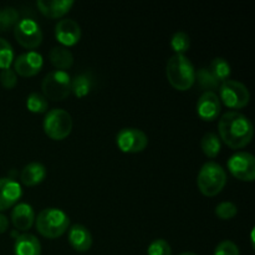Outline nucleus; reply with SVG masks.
Returning <instances> with one entry per match:
<instances>
[{
    "mask_svg": "<svg viewBox=\"0 0 255 255\" xmlns=\"http://www.w3.org/2000/svg\"><path fill=\"white\" fill-rule=\"evenodd\" d=\"M147 255H172V249L168 242L164 239H156L149 244Z\"/></svg>",
    "mask_w": 255,
    "mask_h": 255,
    "instance_id": "nucleus-30",
    "label": "nucleus"
},
{
    "mask_svg": "<svg viewBox=\"0 0 255 255\" xmlns=\"http://www.w3.org/2000/svg\"><path fill=\"white\" fill-rule=\"evenodd\" d=\"M0 84L6 90H12L17 84V77L14 70L4 69L0 72Z\"/></svg>",
    "mask_w": 255,
    "mask_h": 255,
    "instance_id": "nucleus-31",
    "label": "nucleus"
},
{
    "mask_svg": "<svg viewBox=\"0 0 255 255\" xmlns=\"http://www.w3.org/2000/svg\"><path fill=\"white\" fill-rule=\"evenodd\" d=\"M228 169L239 181L253 182L255 179L254 156L248 152H237L228 159Z\"/></svg>",
    "mask_w": 255,
    "mask_h": 255,
    "instance_id": "nucleus-10",
    "label": "nucleus"
},
{
    "mask_svg": "<svg viewBox=\"0 0 255 255\" xmlns=\"http://www.w3.org/2000/svg\"><path fill=\"white\" fill-rule=\"evenodd\" d=\"M69 243L76 252L85 253L91 248L92 236L86 227L75 224L69 229Z\"/></svg>",
    "mask_w": 255,
    "mask_h": 255,
    "instance_id": "nucleus-16",
    "label": "nucleus"
},
{
    "mask_svg": "<svg viewBox=\"0 0 255 255\" xmlns=\"http://www.w3.org/2000/svg\"><path fill=\"white\" fill-rule=\"evenodd\" d=\"M196 79L198 81L199 86L204 90H208V91H213V90L219 89V86H221V82L211 74L208 69H199L196 72Z\"/></svg>",
    "mask_w": 255,
    "mask_h": 255,
    "instance_id": "nucleus-25",
    "label": "nucleus"
},
{
    "mask_svg": "<svg viewBox=\"0 0 255 255\" xmlns=\"http://www.w3.org/2000/svg\"><path fill=\"white\" fill-rule=\"evenodd\" d=\"M197 184L203 196H217L223 191L227 184L226 171L221 164L216 162H207L199 171Z\"/></svg>",
    "mask_w": 255,
    "mask_h": 255,
    "instance_id": "nucleus-4",
    "label": "nucleus"
},
{
    "mask_svg": "<svg viewBox=\"0 0 255 255\" xmlns=\"http://www.w3.org/2000/svg\"><path fill=\"white\" fill-rule=\"evenodd\" d=\"M216 216L218 217L222 221H229V219L234 218L238 213V208L234 203L232 202H222L218 206L216 207V211H214Z\"/></svg>",
    "mask_w": 255,
    "mask_h": 255,
    "instance_id": "nucleus-29",
    "label": "nucleus"
},
{
    "mask_svg": "<svg viewBox=\"0 0 255 255\" xmlns=\"http://www.w3.org/2000/svg\"><path fill=\"white\" fill-rule=\"evenodd\" d=\"M91 79L86 74L79 75L74 80H71V92H74L75 96L79 97V99H82L86 95H89L91 91Z\"/></svg>",
    "mask_w": 255,
    "mask_h": 255,
    "instance_id": "nucleus-23",
    "label": "nucleus"
},
{
    "mask_svg": "<svg viewBox=\"0 0 255 255\" xmlns=\"http://www.w3.org/2000/svg\"><path fill=\"white\" fill-rule=\"evenodd\" d=\"M21 186L11 178H0V212L11 208L21 197Z\"/></svg>",
    "mask_w": 255,
    "mask_h": 255,
    "instance_id": "nucleus-14",
    "label": "nucleus"
},
{
    "mask_svg": "<svg viewBox=\"0 0 255 255\" xmlns=\"http://www.w3.org/2000/svg\"><path fill=\"white\" fill-rule=\"evenodd\" d=\"M36 229L42 237L47 239L60 238L66 233L70 226V219L65 212L59 208L42 209L35 219Z\"/></svg>",
    "mask_w": 255,
    "mask_h": 255,
    "instance_id": "nucleus-3",
    "label": "nucleus"
},
{
    "mask_svg": "<svg viewBox=\"0 0 255 255\" xmlns=\"http://www.w3.org/2000/svg\"><path fill=\"white\" fill-rule=\"evenodd\" d=\"M42 95L51 101H62L71 94V77L66 71L49 72L41 84Z\"/></svg>",
    "mask_w": 255,
    "mask_h": 255,
    "instance_id": "nucleus-5",
    "label": "nucleus"
},
{
    "mask_svg": "<svg viewBox=\"0 0 255 255\" xmlns=\"http://www.w3.org/2000/svg\"><path fill=\"white\" fill-rule=\"evenodd\" d=\"M44 132L54 141H62L72 131V119L67 111L62 109L50 110L44 119Z\"/></svg>",
    "mask_w": 255,
    "mask_h": 255,
    "instance_id": "nucleus-6",
    "label": "nucleus"
},
{
    "mask_svg": "<svg viewBox=\"0 0 255 255\" xmlns=\"http://www.w3.org/2000/svg\"><path fill=\"white\" fill-rule=\"evenodd\" d=\"M49 60L52 66L56 67L59 71L69 70L74 64V56H72L71 51H69L66 47L61 46L52 47L49 54Z\"/></svg>",
    "mask_w": 255,
    "mask_h": 255,
    "instance_id": "nucleus-20",
    "label": "nucleus"
},
{
    "mask_svg": "<svg viewBox=\"0 0 255 255\" xmlns=\"http://www.w3.org/2000/svg\"><path fill=\"white\" fill-rule=\"evenodd\" d=\"M14 60V51L9 42L0 37V70L9 69Z\"/></svg>",
    "mask_w": 255,
    "mask_h": 255,
    "instance_id": "nucleus-28",
    "label": "nucleus"
},
{
    "mask_svg": "<svg viewBox=\"0 0 255 255\" xmlns=\"http://www.w3.org/2000/svg\"><path fill=\"white\" fill-rule=\"evenodd\" d=\"M42 65L44 60L39 52L27 51L16 57L14 61V71L22 77H32L41 71Z\"/></svg>",
    "mask_w": 255,
    "mask_h": 255,
    "instance_id": "nucleus-11",
    "label": "nucleus"
},
{
    "mask_svg": "<svg viewBox=\"0 0 255 255\" xmlns=\"http://www.w3.org/2000/svg\"><path fill=\"white\" fill-rule=\"evenodd\" d=\"M201 147L202 151H203V153L207 157H209V158H216L222 149L221 138L218 137V134L213 133V132H208V133H206L202 137Z\"/></svg>",
    "mask_w": 255,
    "mask_h": 255,
    "instance_id": "nucleus-21",
    "label": "nucleus"
},
{
    "mask_svg": "<svg viewBox=\"0 0 255 255\" xmlns=\"http://www.w3.org/2000/svg\"><path fill=\"white\" fill-rule=\"evenodd\" d=\"M222 110L221 100L213 91H206L197 102V112L203 121H213L219 116Z\"/></svg>",
    "mask_w": 255,
    "mask_h": 255,
    "instance_id": "nucleus-13",
    "label": "nucleus"
},
{
    "mask_svg": "<svg viewBox=\"0 0 255 255\" xmlns=\"http://www.w3.org/2000/svg\"><path fill=\"white\" fill-rule=\"evenodd\" d=\"M179 255H197L196 253H191V252H186V253H182Z\"/></svg>",
    "mask_w": 255,
    "mask_h": 255,
    "instance_id": "nucleus-34",
    "label": "nucleus"
},
{
    "mask_svg": "<svg viewBox=\"0 0 255 255\" xmlns=\"http://www.w3.org/2000/svg\"><path fill=\"white\" fill-rule=\"evenodd\" d=\"M116 143L125 153H139L146 149L148 138L146 133L138 128H122L116 136Z\"/></svg>",
    "mask_w": 255,
    "mask_h": 255,
    "instance_id": "nucleus-9",
    "label": "nucleus"
},
{
    "mask_svg": "<svg viewBox=\"0 0 255 255\" xmlns=\"http://www.w3.org/2000/svg\"><path fill=\"white\" fill-rule=\"evenodd\" d=\"M55 37L64 46H74L81 39L80 25L72 19H62L55 26Z\"/></svg>",
    "mask_w": 255,
    "mask_h": 255,
    "instance_id": "nucleus-12",
    "label": "nucleus"
},
{
    "mask_svg": "<svg viewBox=\"0 0 255 255\" xmlns=\"http://www.w3.org/2000/svg\"><path fill=\"white\" fill-rule=\"evenodd\" d=\"M19 21V14L14 7H2L0 9V32L7 31L14 27Z\"/></svg>",
    "mask_w": 255,
    "mask_h": 255,
    "instance_id": "nucleus-24",
    "label": "nucleus"
},
{
    "mask_svg": "<svg viewBox=\"0 0 255 255\" xmlns=\"http://www.w3.org/2000/svg\"><path fill=\"white\" fill-rule=\"evenodd\" d=\"M167 79L173 89L187 91L196 82V70L186 55H173L167 62Z\"/></svg>",
    "mask_w": 255,
    "mask_h": 255,
    "instance_id": "nucleus-2",
    "label": "nucleus"
},
{
    "mask_svg": "<svg viewBox=\"0 0 255 255\" xmlns=\"http://www.w3.org/2000/svg\"><path fill=\"white\" fill-rule=\"evenodd\" d=\"M15 255H41V244L32 234H21L16 237L14 244Z\"/></svg>",
    "mask_w": 255,
    "mask_h": 255,
    "instance_id": "nucleus-18",
    "label": "nucleus"
},
{
    "mask_svg": "<svg viewBox=\"0 0 255 255\" xmlns=\"http://www.w3.org/2000/svg\"><path fill=\"white\" fill-rule=\"evenodd\" d=\"M26 107L32 114H44L47 110V100L44 95L32 92L26 100Z\"/></svg>",
    "mask_w": 255,
    "mask_h": 255,
    "instance_id": "nucleus-27",
    "label": "nucleus"
},
{
    "mask_svg": "<svg viewBox=\"0 0 255 255\" xmlns=\"http://www.w3.org/2000/svg\"><path fill=\"white\" fill-rule=\"evenodd\" d=\"M208 70L221 84L227 81L228 77L231 76V66H229L228 61L226 59H223V57H216L211 62Z\"/></svg>",
    "mask_w": 255,
    "mask_h": 255,
    "instance_id": "nucleus-22",
    "label": "nucleus"
},
{
    "mask_svg": "<svg viewBox=\"0 0 255 255\" xmlns=\"http://www.w3.org/2000/svg\"><path fill=\"white\" fill-rule=\"evenodd\" d=\"M218 132L219 138L233 149H241L248 146L254 136L251 120L236 111H229L221 117Z\"/></svg>",
    "mask_w": 255,
    "mask_h": 255,
    "instance_id": "nucleus-1",
    "label": "nucleus"
},
{
    "mask_svg": "<svg viewBox=\"0 0 255 255\" xmlns=\"http://www.w3.org/2000/svg\"><path fill=\"white\" fill-rule=\"evenodd\" d=\"M12 226L20 232H27L35 223V212L27 203H20L11 212Z\"/></svg>",
    "mask_w": 255,
    "mask_h": 255,
    "instance_id": "nucleus-15",
    "label": "nucleus"
},
{
    "mask_svg": "<svg viewBox=\"0 0 255 255\" xmlns=\"http://www.w3.org/2000/svg\"><path fill=\"white\" fill-rule=\"evenodd\" d=\"M14 36L22 47L34 50L42 41V31L39 24L32 19H21L14 26Z\"/></svg>",
    "mask_w": 255,
    "mask_h": 255,
    "instance_id": "nucleus-8",
    "label": "nucleus"
},
{
    "mask_svg": "<svg viewBox=\"0 0 255 255\" xmlns=\"http://www.w3.org/2000/svg\"><path fill=\"white\" fill-rule=\"evenodd\" d=\"M7 227H9V221L4 214H0V234L5 233L7 231Z\"/></svg>",
    "mask_w": 255,
    "mask_h": 255,
    "instance_id": "nucleus-33",
    "label": "nucleus"
},
{
    "mask_svg": "<svg viewBox=\"0 0 255 255\" xmlns=\"http://www.w3.org/2000/svg\"><path fill=\"white\" fill-rule=\"evenodd\" d=\"M36 5L44 16L50 17V19H59L70 11L74 1L71 0H52V1L39 0Z\"/></svg>",
    "mask_w": 255,
    "mask_h": 255,
    "instance_id": "nucleus-17",
    "label": "nucleus"
},
{
    "mask_svg": "<svg viewBox=\"0 0 255 255\" xmlns=\"http://www.w3.org/2000/svg\"><path fill=\"white\" fill-rule=\"evenodd\" d=\"M46 177V168L39 162L26 164L21 172V182L27 187H34L41 183Z\"/></svg>",
    "mask_w": 255,
    "mask_h": 255,
    "instance_id": "nucleus-19",
    "label": "nucleus"
},
{
    "mask_svg": "<svg viewBox=\"0 0 255 255\" xmlns=\"http://www.w3.org/2000/svg\"><path fill=\"white\" fill-rule=\"evenodd\" d=\"M214 255H239V249L233 242L223 241L217 246Z\"/></svg>",
    "mask_w": 255,
    "mask_h": 255,
    "instance_id": "nucleus-32",
    "label": "nucleus"
},
{
    "mask_svg": "<svg viewBox=\"0 0 255 255\" xmlns=\"http://www.w3.org/2000/svg\"><path fill=\"white\" fill-rule=\"evenodd\" d=\"M171 47L176 55H184L191 47V39L188 34L183 31H178L172 36Z\"/></svg>",
    "mask_w": 255,
    "mask_h": 255,
    "instance_id": "nucleus-26",
    "label": "nucleus"
},
{
    "mask_svg": "<svg viewBox=\"0 0 255 255\" xmlns=\"http://www.w3.org/2000/svg\"><path fill=\"white\" fill-rule=\"evenodd\" d=\"M219 100L227 107L239 110L246 107L251 100V94L246 85L236 80H227L219 86Z\"/></svg>",
    "mask_w": 255,
    "mask_h": 255,
    "instance_id": "nucleus-7",
    "label": "nucleus"
}]
</instances>
